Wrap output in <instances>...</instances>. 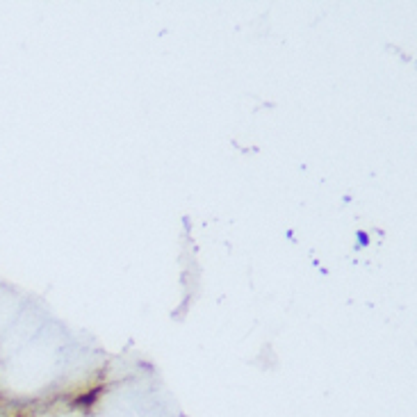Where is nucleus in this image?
I'll return each mask as SVG.
<instances>
[{
	"label": "nucleus",
	"mask_w": 417,
	"mask_h": 417,
	"mask_svg": "<svg viewBox=\"0 0 417 417\" xmlns=\"http://www.w3.org/2000/svg\"><path fill=\"white\" fill-rule=\"evenodd\" d=\"M358 240H360V247H365V244H367V235H365V233H358Z\"/></svg>",
	"instance_id": "obj_1"
}]
</instances>
